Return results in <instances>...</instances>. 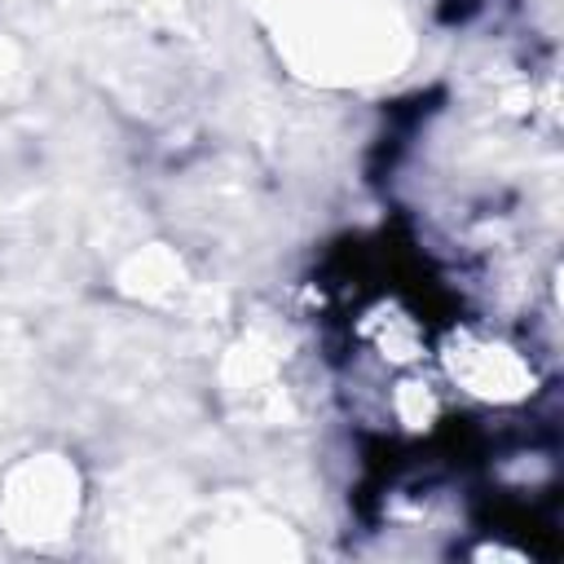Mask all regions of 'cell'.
I'll list each match as a JSON object with an SVG mask.
<instances>
[{
	"label": "cell",
	"instance_id": "obj_1",
	"mask_svg": "<svg viewBox=\"0 0 564 564\" xmlns=\"http://www.w3.org/2000/svg\"><path fill=\"white\" fill-rule=\"evenodd\" d=\"M441 366L454 388L489 405H520L533 397V361L489 330H454L441 344Z\"/></svg>",
	"mask_w": 564,
	"mask_h": 564
},
{
	"label": "cell",
	"instance_id": "obj_2",
	"mask_svg": "<svg viewBox=\"0 0 564 564\" xmlns=\"http://www.w3.org/2000/svg\"><path fill=\"white\" fill-rule=\"evenodd\" d=\"M9 520L22 538H53L75 516V467L57 458L26 463L9 485Z\"/></svg>",
	"mask_w": 564,
	"mask_h": 564
}]
</instances>
